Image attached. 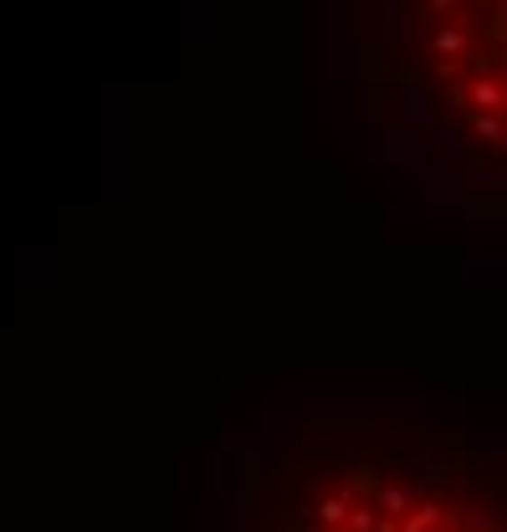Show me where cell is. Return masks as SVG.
<instances>
[{
  "instance_id": "obj_1",
  "label": "cell",
  "mask_w": 507,
  "mask_h": 532,
  "mask_svg": "<svg viewBox=\"0 0 507 532\" xmlns=\"http://www.w3.org/2000/svg\"><path fill=\"white\" fill-rule=\"evenodd\" d=\"M344 517V501H323V522H338Z\"/></svg>"
},
{
  "instance_id": "obj_2",
  "label": "cell",
  "mask_w": 507,
  "mask_h": 532,
  "mask_svg": "<svg viewBox=\"0 0 507 532\" xmlns=\"http://www.w3.org/2000/svg\"><path fill=\"white\" fill-rule=\"evenodd\" d=\"M380 501H384V507H405V491H395V486H390V491H380Z\"/></svg>"
},
{
  "instance_id": "obj_3",
  "label": "cell",
  "mask_w": 507,
  "mask_h": 532,
  "mask_svg": "<svg viewBox=\"0 0 507 532\" xmlns=\"http://www.w3.org/2000/svg\"><path fill=\"white\" fill-rule=\"evenodd\" d=\"M369 532H395V527H369Z\"/></svg>"
}]
</instances>
